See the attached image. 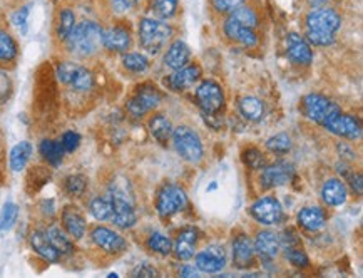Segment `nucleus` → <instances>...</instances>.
<instances>
[{
    "label": "nucleus",
    "instance_id": "1",
    "mask_svg": "<svg viewBox=\"0 0 363 278\" xmlns=\"http://www.w3.org/2000/svg\"><path fill=\"white\" fill-rule=\"evenodd\" d=\"M67 42V49L79 58H89L98 52L103 46V29L98 22L93 20H84V22L77 24L71 36L65 39Z\"/></svg>",
    "mask_w": 363,
    "mask_h": 278
},
{
    "label": "nucleus",
    "instance_id": "2",
    "mask_svg": "<svg viewBox=\"0 0 363 278\" xmlns=\"http://www.w3.org/2000/svg\"><path fill=\"white\" fill-rule=\"evenodd\" d=\"M173 36L171 25L157 19H143L139 24V42L150 54H157Z\"/></svg>",
    "mask_w": 363,
    "mask_h": 278
},
{
    "label": "nucleus",
    "instance_id": "3",
    "mask_svg": "<svg viewBox=\"0 0 363 278\" xmlns=\"http://www.w3.org/2000/svg\"><path fill=\"white\" fill-rule=\"evenodd\" d=\"M173 141L178 154L187 163H199L204 156L203 143L194 129L187 126H179L173 129Z\"/></svg>",
    "mask_w": 363,
    "mask_h": 278
},
{
    "label": "nucleus",
    "instance_id": "4",
    "mask_svg": "<svg viewBox=\"0 0 363 278\" xmlns=\"http://www.w3.org/2000/svg\"><path fill=\"white\" fill-rule=\"evenodd\" d=\"M112 201V221H114L116 227L122 230L133 228L138 221V216H136L133 198L128 194V191L121 188L119 185H112L111 193H109Z\"/></svg>",
    "mask_w": 363,
    "mask_h": 278
},
{
    "label": "nucleus",
    "instance_id": "5",
    "mask_svg": "<svg viewBox=\"0 0 363 278\" xmlns=\"http://www.w3.org/2000/svg\"><path fill=\"white\" fill-rule=\"evenodd\" d=\"M303 112L308 119L315 121L317 124L326 128L330 124V121L335 116H338L342 110L336 106L335 102H331L330 99H326L322 94H308L303 99Z\"/></svg>",
    "mask_w": 363,
    "mask_h": 278
},
{
    "label": "nucleus",
    "instance_id": "6",
    "mask_svg": "<svg viewBox=\"0 0 363 278\" xmlns=\"http://www.w3.org/2000/svg\"><path fill=\"white\" fill-rule=\"evenodd\" d=\"M196 101L204 114L214 116L225 106V93L218 82L204 81L196 89Z\"/></svg>",
    "mask_w": 363,
    "mask_h": 278
},
{
    "label": "nucleus",
    "instance_id": "7",
    "mask_svg": "<svg viewBox=\"0 0 363 278\" xmlns=\"http://www.w3.org/2000/svg\"><path fill=\"white\" fill-rule=\"evenodd\" d=\"M58 77L60 82L71 86L74 91L79 93H87L93 89L94 77L86 67L79 66L74 62H62L58 66Z\"/></svg>",
    "mask_w": 363,
    "mask_h": 278
},
{
    "label": "nucleus",
    "instance_id": "8",
    "mask_svg": "<svg viewBox=\"0 0 363 278\" xmlns=\"http://www.w3.org/2000/svg\"><path fill=\"white\" fill-rule=\"evenodd\" d=\"M187 205V197L185 190H181L176 185H166L163 190L159 191L156 199V208L163 218L176 215V213L183 211Z\"/></svg>",
    "mask_w": 363,
    "mask_h": 278
},
{
    "label": "nucleus",
    "instance_id": "9",
    "mask_svg": "<svg viewBox=\"0 0 363 278\" xmlns=\"http://www.w3.org/2000/svg\"><path fill=\"white\" fill-rule=\"evenodd\" d=\"M342 25V17L334 8L318 7L306 15V30L323 34H335Z\"/></svg>",
    "mask_w": 363,
    "mask_h": 278
},
{
    "label": "nucleus",
    "instance_id": "10",
    "mask_svg": "<svg viewBox=\"0 0 363 278\" xmlns=\"http://www.w3.org/2000/svg\"><path fill=\"white\" fill-rule=\"evenodd\" d=\"M249 213L261 225H278L283 218V208L275 197L258 199L249 208Z\"/></svg>",
    "mask_w": 363,
    "mask_h": 278
},
{
    "label": "nucleus",
    "instance_id": "11",
    "mask_svg": "<svg viewBox=\"0 0 363 278\" xmlns=\"http://www.w3.org/2000/svg\"><path fill=\"white\" fill-rule=\"evenodd\" d=\"M161 93L152 86H143L134 94V98L128 102V111L134 117H141L159 106Z\"/></svg>",
    "mask_w": 363,
    "mask_h": 278
},
{
    "label": "nucleus",
    "instance_id": "12",
    "mask_svg": "<svg viewBox=\"0 0 363 278\" xmlns=\"http://www.w3.org/2000/svg\"><path fill=\"white\" fill-rule=\"evenodd\" d=\"M293 175H295V169H293L290 163L277 161L263 168V173H261V186L263 188H278V186L290 183L293 180Z\"/></svg>",
    "mask_w": 363,
    "mask_h": 278
},
{
    "label": "nucleus",
    "instance_id": "13",
    "mask_svg": "<svg viewBox=\"0 0 363 278\" xmlns=\"http://www.w3.org/2000/svg\"><path fill=\"white\" fill-rule=\"evenodd\" d=\"M226 253L220 245H211L196 255V268L204 273H218L225 268Z\"/></svg>",
    "mask_w": 363,
    "mask_h": 278
},
{
    "label": "nucleus",
    "instance_id": "14",
    "mask_svg": "<svg viewBox=\"0 0 363 278\" xmlns=\"http://www.w3.org/2000/svg\"><path fill=\"white\" fill-rule=\"evenodd\" d=\"M286 55L293 64H303L308 66L313 60V52L308 41L300 36V34L291 32L286 36Z\"/></svg>",
    "mask_w": 363,
    "mask_h": 278
},
{
    "label": "nucleus",
    "instance_id": "15",
    "mask_svg": "<svg viewBox=\"0 0 363 278\" xmlns=\"http://www.w3.org/2000/svg\"><path fill=\"white\" fill-rule=\"evenodd\" d=\"M326 131L336 134V136H342L345 139H358L362 136V124L355 116L343 114L340 112L338 116H335L330 121V124L326 126Z\"/></svg>",
    "mask_w": 363,
    "mask_h": 278
},
{
    "label": "nucleus",
    "instance_id": "16",
    "mask_svg": "<svg viewBox=\"0 0 363 278\" xmlns=\"http://www.w3.org/2000/svg\"><path fill=\"white\" fill-rule=\"evenodd\" d=\"M91 237H93V241L95 245L104 251H107V253H121V251H124L126 246H128V243H126V240L119 233L104 227L95 228Z\"/></svg>",
    "mask_w": 363,
    "mask_h": 278
},
{
    "label": "nucleus",
    "instance_id": "17",
    "mask_svg": "<svg viewBox=\"0 0 363 278\" xmlns=\"http://www.w3.org/2000/svg\"><path fill=\"white\" fill-rule=\"evenodd\" d=\"M199 66H185L181 69H176L174 74H171L164 82L171 91H186L199 79Z\"/></svg>",
    "mask_w": 363,
    "mask_h": 278
},
{
    "label": "nucleus",
    "instance_id": "18",
    "mask_svg": "<svg viewBox=\"0 0 363 278\" xmlns=\"http://www.w3.org/2000/svg\"><path fill=\"white\" fill-rule=\"evenodd\" d=\"M253 260H255V249L253 243L246 234H238L233 243V262L235 267L239 270L251 267Z\"/></svg>",
    "mask_w": 363,
    "mask_h": 278
},
{
    "label": "nucleus",
    "instance_id": "19",
    "mask_svg": "<svg viewBox=\"0 0 363 278\" xmlns=\"http://www.w3.org/2000/svg\"><path fill=\"white\" fill-rule=\"evenodd\" d=\"M253 249L255 253H258L261 258L265 260H273L278 255L279 249H282V243H279V237L273 232H261L256 234V240L253 243Z\"/></svg>",
    "mask_w": 363,
    "mask_h": 278
},
{
    "label": "nucleus",
    "instance_id": "20",
    "mask_svg": "<svg viewBox=\"0 0 363 278\" xmlns=\"http://www.w3.org/2000/svg\"><path fill=\"white\" fill-rule=\"evenodd\" d=\"M196 243H198V232L194 228L181 230L173 245L174 255L179 260H190L196 253Z\"/></svg>",
    "mask_w": 363,
    "mask_h": 278
},
{
    "label": "nucleus",
    "instance_id": "21",
    "mask_svg": "<svg viewBox=\"0 0 363 278\" xmlns=\"http://www.w3.org/2000/svg\"><path fill=\"white\" fill-rule=\"evenodd\" d=\"M322 198L328 206H342L348 198L347 186L343 185V181L331 178L328 180L322 188Z\"/></svg>",
    "mask_w": 363,
    "mask_h": 278
},
{
    "label": "nucleus",
    "instance_id": "22",
    "mask_svg": "<svg viewBox=\"0 0 363 278\" xmlns=\"http://www.w3.org/2000/svg\"><path fill=\"white\" fill-rule=\"evenodd\" d=\"M103 46L109 51L126 52L131 47V34L122 27L103 30Z\"/></svg>",
    "mask_w": 363,
    "mask_h": 278
},
{
    "label": "nucleus",
    "instance_id": "23",
    "mask_svg": "<svg viewBox=\"0 0 363 278\" xmlns=\"http://www.w3.org/2000/svg\"><path fill=\"white\" fill-rule=\"evenodd\" d=\"M298 223L308 232H320L326 225V213L320 206H306L298 213Z\"/></svg>",
    "mask_w": 363,
    "mask_h": 278
},
{
    "label": "nucleus",
    "instance_id": "24",
    "mask_svg": "<svg viewBox=\"0 0 363 278\" xmlns=\"http://www.w3.org/2000/svg\"><path fill=\"white\" fill-rule=\"evenodd\" d=\"M190 58H191L190 47H187L183 41H176L168 47V51H166L164 66L173 69V71H176V69L185 67L186 64L190 62Z\"/></svg>",
    "mask_w": 363,
    "mask_h": 278
},
{
    "label": "nucleus",
    "instance_id": "25",
    "mask_svg": "<svg viewBox=\"0 0 363 278\" xmlns=\"http://www.w3.org/2000/svg\"><path fill=\"white\" fill-rule=\"evenodd\" d=\"M225 34L230 39H233V41L243 44L244 47H253V46H256V42H258V36H256L255 29L243 27V25L235 22L231 17H228V20L225 22Z\"/></svg>",
    "mask_w": 363,
    "mask_h": 278
},
{
    "label": "nucleus",
    "instance_id": "26",
    "mask_svg": "<svg viewBox=\"0 0 363 278\" xmlns=\"http://www.w3.org/2000/svg\"><path fill=\"white\" fill-rule=\"evenodd\" d=\"M30 245H32V249L36 250V253H39L42 256L44 260H47V262H58L60 253L58 250L52 246V243L49 241V238H47V233L46 232H34L32 237H30Z\"/></svg>",
    "mask_w": 363,
    "mask_h": 278
},
{
    "label": "nucleus",
    "instance_id": "27",
    "mask_svg": "<svg viewBox=\"0 0 363 278\" xmlns=\"http://www.w3.org/2000/svg\"><path fill=\"white\" fill-rule=\"evenodd\" d=\"M62 223L67 233L74 238H82L86 233V220L76 208H65L62 213Z\"/></svg>",
    "mask_w": 363,
    "mask_h": 278
},
{
    "label": "nucleus",
    "instance_id": "28",
    "mask_svg": "<svg viewBox=\"0 0 363 278\" xmlns=\"http://www.w3.org/2000/svg\"><path fill=\"white\" fill-rule=\"evenodd\" d=\"M150 131L157 143L166 145L169 141V138L173 136V124L168 117L163 114L152 116L150 121Z\"/></svg>",
    "mask_w": 363,
    "mask_h": 278
},
{
    "label": "nucleus",
    "instance_id": "29",
    "mask_svg": "<svg viewBox=\"0 0 363 278\" xmlns=\"http://www.w3.org/2000/svg\"><path fill=\"white\" fill-rule=\"evenodd\" d=\"M239 112L246 117L248 121H260L265 114V104L261 99L246 95L239 101Z\"/></svg>",
    "mask_w": 363,
    "mask_h": 278
},
{
    "label": "nucleus",
    "instance_id": "30",
    "mask_svg": "<svg viewBox=\"0 0 363 278\" xmlns=\"http://www.w3.org/2000/svg\"><path fill=\"white\" fill-rule=\"evenodd\" d=\"M30 154H32V145L27 141H22L15 145L11 151V168L12 171H22L25 164L29 163Z\"/></svg>",
    "mask_w": 363,
    "mask_h": 278
},
{
    "label": "nucleus",
    "instance_id": "31",
    "mask_svg": "<svg viewBox=\"0 0 363 278\" xmlns=\"http://www.w3.org/2000/svg\"><path fill=\"white\" fill-rule=\"evenodd\" d=\"M39 151H41L44 159L49 161L52 166H59V164L62 163V158L65 153L62 145L58 141H52V139H44L41 146H39Z\"/></svg>",
    "mask_w": 363,
    "mask_h": 278
},
{
    "label": "nucleus",
    "instance_id": "32",
    "mask_svg": "<svg viewBox=\"0 0 363 278\" xmlns=\"http://www.w3.org/2000/svg\"><path fill=\"white\" fill-rule=\"evenodd\" d=\"M46 233H47V238H49V241L52 243V246H54V249L58 250L60 255L72 253V250H74L72 243L67 237H65V233L62 232V230L58 227H51Z\"/></svg>",
    "mask_w": 363,
    "mask_h": 278
},
{
    "label": "nucleus",
    "instance_id": "33",
    "mask_svg": "<svg viewBox=\"0 0 363 278\" xmlns=\"http://www.w3.org/2000/svg\"><path fill=\"white\" fill-rule=\"evenodd\" d=\"M89 210L93 216L99 221H106L112 216V201L111 197H98L91 201Z\"/></svg>",
    "mask_w": 363,
    "mask_h": 278
},
{
    "label": "nucleus",
    "instance_id": "34",
    "mask_svg": "<svg viewBox=\"0 0 363 278\" xmlns=\"http://www.w3.org/2000/svg\"><path fill=\"white\" fill-rule=\"evenodd\" d=\"M147 249L154 253L159 255H169L173 251V241L171 238L166 237L163 233H152L150 238H147Z\"/></svg>",
    "mask_w": 363,
    "mask_h": 278
},
{
    "label": "nucleus",
    "instance_id": "35",
    "mask_svg": "<svg viewBox=\"0 0 363 278\" xmlns=\"http://www.w3.org/2000/svg\"><path fill=\"white\" fill-rule=\"evenodd\" d=\"M76 27V15L71 8H64L59 15V24H58V36L60 41H65L71 32Z\"/></svg>",
    "mask_w": 363,
    "mask_h": 278
},
{
    "label": "nucleus",
    "instance_id": "36",
    "mask_svg": "<svg viewBox=\"0 0 363 278\" xmlns=\"http://www.w3.org/2000/svg\"><path fill=\"white\" fill-rule=\"evenodd\" d=\"M17 218H19V206L15 203H6L0 211V230L2 232H8L15 225Z\"/></svg>",
    "mask_w": 363,
    "mask_h": 278
},
{
    "label": "nucleus",
    "instance_id": "37",
    "mask_svg": "<svg viewBox=\"0 0 363 278\" xmlns=\"http://www.w3.org/2000/svg\"><path fill=\"white\" fill-rule=\"evenodd\" d=\"M15 55H17L15 41L12 39V36H8L7 32L0 30V60L11 62V60L15 59Z\"/></svg>",
    "mask_w": 363,
    "mask_h": 278
},
{
    "label": "nucleus",
    "instance_id": "38",
    "mask_svg": "<svg viewBox=\"0 0 363 278\" xmlns=\"http://www.w3.org/2000/svg\"><path fill=\"white\" fill-rule=\"evenodd\" d=\"M266 147H268L271 153L286 154L291 150V138L285 133H279L266 141Z\"/></svg>",
    "mask_w": 363,
    "mask_h": 278
},
{
    "label": "nucleus",
    "instance_id": "39",
    "mask_svg": "<svg viewBox=\"0 0 363 278\" xmlns=\"http://www.w3.org/2000/svg\"><path fill=\"white\" fill-rule=\"evenodd\" d=\"M178 0H154L152 2V12L157 19H169L176 14Z\"/></svg>",
    "mask_w": 363,
    "mask_h": 278
},
{
    "label": "nucleus",
    "instance_id": "40",
    "mask_svg": "<svg viewBox=\"0 0 363 278\" xmlns=\"http://www.w3.org/2000/svg\"><path fill=\"white\" fill-rule=\"evenodd\" d=\"M122 64L124 67L131 72H144L147 67H150V60H147L146 55L143 54H126L124 59H122Z\"/></svg>",
    "mask_w": 363,
    "mask_h": 278
},
{
    "label": "nucleus",
    "instance_id": "41",
    "mask_svg": "<svg viewBox=\"0 0 363 278\" xmlns=\"http://www.w3.org/2000/svg\"><path fill=\"white\" fill-rule=\"evenodd\" d=\"M243 161L246 166H249L251 169H263L266 166L265 154L261 153V151L255 150V147H249L248 151H244Z\"/></svg>",
    "mask_w": 363,
    "mask_h": 278
},
{
    "label": "nucleus",
    "instance_id": "42",
    "mask_svg": "<svg viewBox=\"0 0 363 278\" xmlns=\"http://www.w3.org/2000/svg\"><path fill=\"white\" fill-rule=\"evenodd\" d=\"M87 188V180L82 175H72L65 180V190L74 197H81Z\"/></svg>",
    "mask_w": 363,
    "mask_h": 278
},
{
    "label": "nucleus",
    "instance_id": "43",
    "mask_svg": "<svg viewBox=\"0 0 363 278\" xmlns=\"http://www.w3.org/2000/svg\"><path fill=\"white\" fill-rule=\"evenodd\" d=\"M306 41H308V44L326 47L335 42V34H323V32H313V30H306Z\"/></svg>",
    "mask_w": 363,
    "mask_h": 278
},
{
    "label": "nucleus",
    "instance_id": "44",
    "mask_svg": "<svg viewBox=\"0 0 363 278\" xmlns=\"http://www.w3.org/2000/svg\"><path fill=\"white\" fill-rule=\"evenodd\" d=\"M285 256H286L288 262L298 268H306L310 265V260H308V256H306L305 251L300 249H295V246H293V249H286Z\"/></svg>",
    "mask_w": 363,
    "mask_h": 278
},
{
    "label": "nucleus",
    "instance_id": "45",
    "mask_svg": "<svg viewBox=\"0 0 363 278\" xmlns=\"http://www.w3.org/2000/svg\"><path fill=\"white\" fill-rule=\"evenodd\" d=\"M79 143H81V136L74 131H67L62 136V139H60V145H62L64 151H67V153L76 151L79 147Z\"/></svg>",
    "mask_w": 363,
    "mask_h": 278
},
{
    "label": "nucleus",
    "instance_id": "46",
    "mask_svg": "<svg viewBox=\"0 0 363 278\" xmlns=\"http://www.w3.org/2000/svg\"><path fill=\"white\" fill-rule=\"evenodd\" d=\"M213 7L216 8L218 12H233L236 7L243 6L244 0H211Z\"/></svg>",
    "mask_w": 363,
    "mask_h": 278
},
{
    "label": "nucleus",
    "instance_id": "47",
    "mask_svg": "<svg viewBox=\"0 0 363 278\" xmlns=\"http://www.w3.org/2000/svg\"><path fill=\"white\" fill-rule=\"evenodd\" d=\"M27 19H29V7H22L20 11H17L14 15H12V22H14L15 27H19L22 32L27 30Z\"/></svg>",
    "mask_w": 363,
    "mask_h": 278
},
{
    "label": "nucleus",
    "instance_id": "48",
    "mask_svg": "<svg viewBox=\"0 0 363 278\" xmlns=\"http://www.w3.org/2000/svg\"><path fill=\"white\" fill-rule=\"evenodd\" d=\"M138 2L139 0H111V6L117 14H124V12H129L131 8L138 6Z\"/></svg>",
    "mask_w": 363,
    "mask_h": 278
},
{
    "label": "nucleus",
    "instance_id": "49",
    "mask_svg": "<svg viewBox=\"0 0 363 278\" xmlns=\"http://www.w3.org/2000/svg\"><path fill=\"white\" fill-rule=\"evenodd\" d=\"M12 89V82L8 79L6 72H0V102H4L8 98Z\"/></svg>",
    "mask_w": 363,
    "mask_h": 278
},
{
    "label": "nucleus",
    "instance_id": "50",
    "mask_svg": "<svg viewBox=\"0 0 363 278\" xmlns=\"http://www.w3.org/2000/svg\"><path fill=\"white\" fill-rule=\"evenodd\" d=\"M133 275L134 277H156L157 272L151 267L150 263H143L136 268V270L133 272Z\"/></svg>",
    "mask_w": 363,
    "mask_h": 278
},
{
    "label": "nucleus",
    "instance_id": "51",
    "mask_svg": "<svg viewBox=\"0 0 363 278\" xmlns=\"http://www.w3.org/2000/svg\"><path fill=\"white\" fill-rule=\"evenodd\" d=\"M362 175L360 173H355V175H350V185H352L353 191H355L357 194H362L363 191V183H362Z\"/></svg>",
    "mask_w": 363,
    "mask_h": 278
},
{
    "label": "nucleus",
    "instance_id": "52",
    "mask_svg": "<svg viewBox=\"0 0 363 278\" xmlns=\"http://www.w3.org/2000/svg\"><path fill=\"white\" fill-rule=\"evenodd\" d=\"M179 275L186 277V278H190V277H198L199 272H198V268L187 267V265H186V267L181 268V272H179Z\"/></svg>",
    "mask_w": 363,
    "mask_h": 278
},
{
    "label": "nucleus",
    "instance_id": "53",
    "mask_svg": "<svg viewBox=\"0 0 363 278\" xmlns=\"http://www.w3.org/2000/svg\"><path fill=\"white\" fill-rule=\"evenodd\" d=\"M308 4L312 7H315V8H318V7H323L326 4V0H308Z\"/></svg>",
    "mask_w": 363,
    "mask_h": 278
}]
</instances>
